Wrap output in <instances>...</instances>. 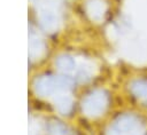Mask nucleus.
Instances as JSON below:
<instances>
[{"instance_id":"f257e3e1","label":"nucleus","mask_w":147,"mask_h":135,"mask_svg":"<svg viewBox=\"0 0 147 135\" xmlns=\"http://www.w3.org/2000/svg\"><path fill=\"white\" fill-rule=\"evenodd\" d=\"M57 68L61 72L68 76H78L82 80L90 79L93 74V65L85 61H78L71 56H61L59 57Z\"/></svg>"},{"instance_id":"f03ea898","label":"nucleus","mask_w":147,"mask_h":135,"mask_svg":"<svg viewBox=\"0 0 147 135\" xmlns=\"http://www.w3.org/2000/svg\"><path fill=\"white\" fill-rule=\"evenodd\" d=\"M70 88V82L67 79L62 78H52V77H46L39 80L37 84V92L41 96H47L53 98H57L59 96L69 93Z\"/></svg>"},{"instance_id":"7ed1b4c3","label":"nucleus","mask_w":147,"mask_h":135,"mask_svg":"<svg viewBox=\"0 0 147 135\" xmlns=\"http://www.w3.org/2000/svg\"><path fill=\"white\" fill-rule=\"evenodd\" d=\"M61 0H45L42 8L40 10L41 24L44 27L51 32L56 31L61 24L60 15Z\"/></svg>"},{"instance_id":"20e7f679","label":"nucleus","mask_w":147,"mask_h":135,"mask_svg":"<svg viewBox=\"0 0 147 135\" xmlns=\"http://www.w3.org/2000/svg\"><path fill=\"white\" fill-rule=\"evenodd\" d=\"M108 105V96L103 90L91 93L83 102V111L88 117H98L102 114Z\"/></svg>"},{"instance_id":"39448f33","label":"nucleus","mask_w":147,"mask_h":135,"mask_svg":"<svg viewBox=\"0 0 147 135\" xmlns=\"http://www.w3.org/2000/svg\"><path fill=\"white\" fill-rule=\"evenodd\" d=\"M86 10L91 19L100 22L106 13V3L102 0H90L86 6Z\"/></svg>"},{"instance_id":"423d86ee","label":"nucleus","mask_w":147,"mask_h":135,"mask_svg":"<svg viewBox=\"0 0 147 135\" xmlns=\"http://www.w3.org/2000/svg\"><path fill=\"white\" fill-rule=\"evenodd\" d=\"M131 93L142 103L147 104V81L146 80H133L130 84Z\"/></svg>"}]
</instances>
